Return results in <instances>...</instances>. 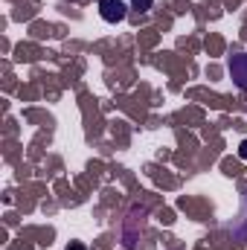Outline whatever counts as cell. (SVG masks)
I'll use <instances>...</instances> for the list:
<instances>
[{
  "instance_id": "cell-1",
  "label": "cell",
  "mask_w": 247,
  "mask_h": 250,
  "mask_svg": "<svg viewBox=\"0 0 247 250\" xmlns=\"http://www.w3.org/2000/svg\"><path fill=\"white\" fill-rule=\"evenodd\" d=\"M96 6H99V15H102L105 23H120L128 15V3L125 0H99Z\"/></svg>"
},
{
  "instance_id": "cell-2",
  "label": "cell",
  "mask_w": 247,
  "mask_h": 250,
  "mask_svg": "<svg viewBox=\"0 0 247 250\" xmlns=\"http://www.w3.org/2000/svg\"><path fill=\"white\" fill-rule=\"evenodd\" d=\"M227 70H230L233 84H236L239 90H247V53L233 56V59H230V64H227Z\"/></svg>"
},
{
  "instance_id": "cell-3",
  "label": "cell",
  "mask_w": 247,
  "mask_h": 250,
  "mask_svg": "<svg viewBox=\"0 0 247 250\" xmlns=\"http://www.w3.org/2000/svg\"><path fill=\"white\" fill-rule=\"evenodd\" d=\"M233 233H236L242 242H247V189H245V201H242V215H239V221H236Z\"/></svg>"
},
{
  "instance_id": "cell-4",
  "label": "cell",
  "mask_w": 247,
  "mask_h": 250,
  "mask_svg": "<svg viewBox=\"0 0 247 250\" xmlns=\"http://www.w3.org/2000/svg\"><path fill=\"white\" fill-rule=\"evenodd\" d=\"M131 6H134L137 12H148V9L154 6V0H131Z\"/></svg>"
},
{
  "instance_id": "cell-5",
  "label": "cell",
  "mask_w": 247,
  "mask_h": 250,
  "mask_svg": "<svg viewBox=\"0 0 247 250\" xmlns=\"http://www.w3.org/2000/svg\"><path fill=\"white\" fill-rule=\"evenodd\" d=\"M239 157H242V160H247V140L239 146Z\"/></svg>"
},
{
  "instance_id": "cell-6",
  "label": "cell",
  "mask_w": 247,
  "mask_h": 250,
  "mask_svg": "<svg viewBox=\"0 0 247 250\" xmlns=\"http://www.w3.org/2000/svg\"><path fill=\"white\" fill-rule=\"evenodd\" d=\"M67 250H87V248H84L82 242H70V248H67Z\"/></svg>"
}]
</instances>
